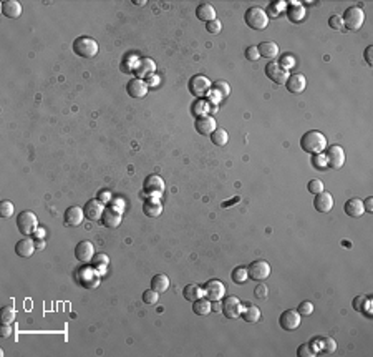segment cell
I'll return each mask as SVG.
<instances>
[{"label":"cell","mask_w":373,"mask_h":357,"mask_svg":"<svg viewBox=\"0 0 373 357\" xmlns=\"http://www.w3.org/2000/svg\"><path fill=\"white\" fill-rule=\"evenodd\" d=\"M300 148L305 153H310V155H320V153H323V150L327 148V138L320 131L310 130V131H307L302 135Z\"/></svg>","instance_id":"1"},{"label":"cell","mask_w":373,"mask_h":357,"mask_svg":"<svg viewBox=\"0 0 373 357\" xmlns=\"http://www.w3.org/2000/svg\"><path fill=\"white\" fill-rule=\"evenodd\" d=\"M342 22H343V28H347V30H350V32H357V30H360L363 22H365V12L358 5L348 7L347 10L343 12Z\"/></svg>","instance_id":"2"},{"label":"cell","mask_w":373,"mask_h":357,"mask_svg":"<svg viewBox=\"0 0 373 357\" xmlns=\"http://www.w3.org/2000/svg\"><path fill=\"white\" fill-rule=\"evenodd\" d=\"M244 20L252 30H264L269 25V15L262 7H249L244 13Z\"/></svg>","instance_id":"3"},{"label":"cell","mask_w":373,"mask_h":357,"mask_svg":"<svg viewBox=\"0 0 373 357\" xmlns=\"http://www.w3.org/2000/svg\"><path fill=\"white\" fill-rule=\"evenodd\" d=\"M73 52L82 58H94L98 53V43L92 37H78L73 42Z\"/></svg>","instance_id":"4"},{"label":"cell","mask_w":373,"mask_h":357,"mask_svg":"<svg viewBox=\"0 0 373 357\" xmlns=\"http://www.w3.org/2000/svg\"><path fill=\"white\" fill-rule=\"evenodd\" d=\"M78 282L82 284L85 289H94V287L99 286V279H101V274L94 269L93 266H83L82 269H78L77 274Z\"/></svg>","instance_id":"5"},{"label":"cell","mask_w":373,"mask_h":357,"mask_svg":"<svg viewBox=\"0 0 373 357\" xmlns=\"http://www.w3.org/2000/svg\"><path fill=\"white\" fill-rule=\"evenodd\" d=\"M37 225H38V220H37V216H35L32 211H22V213H18V216H17V228H18V231L22 233L23 236L33 235L35 230H37Z\"/></svg>","instance_id":"6"},{"label":"cell","mask_w":373,"mask_h":357,"mask_svg":"<svg viewBox=\"0 0 373 357\" xmlns=\"http://www.w3.org/2000/svg\"><path fill=\"white\" fill-rule=\"evenodd\" d=\"M143 190L149 198H161L164 190H166V185H164V180L158 175H149L143 183Z\"/></svg>","instance_id":"7"},{"label":"cell","mask_w":373,"mask_h":357,"mask_svg":"<svg viewBox=\"0 0 373 357\" xmlns=\"http://www.w3.org/2000/svg\"><path fill=\"white\" fill-rule=\"evenodd\" d=\"M221 311H222V314L227 317V319H237V317H241L242 302H241V299H239V297H236V296L222 297Z\"/></svg>","instance_id":"8"},{"label":"cell","mask_w":373,"mask_h":357,"mask_svg":"<svg viewBox=\"0 0 373 357\" xmlns=\"http://www.w3.org/2000/svg\"><path fill=\"white\" fill-rule=\"evenodd\" d=\"M247 274L251 279L261 282L271 276V266H269V262L264 261V259L252 261L251 264L247 266Z\"/></svg>","instance_id":"9"},{"label":"cell","mask_w":373,"mask_h":357,"mask_svg":"<svg viewBox=\"0 0 373 357\" xmlns=\"http://www.w3.org/2000/svg\"><path fill=\"white\" fill-rule=\"evenodd\" d=\"M266 75L267 78H271L276 85H285V82L288 78V70H285L279 62H271V63H267V67H266Z\"/></svg>","instance_id":"10"},{"label":"cell","mask_w":373,"mask_h":357,"mask_svg":"<svg viewBox=\"0 0 373 357\" xmlns=\"http://www.w3.org/2000/svg\"><path fill=\"white\" fill-rule=\"evenodd\" d=\"M204 296H206L211 302L222 301V297L226 296V286H224L219 279H211L206 286H204Z\"/></svg>","instance_id":"11"},{"label":"cell","mask_w":373,"mask_h":357,"mask_svg":"<svg viewBox=\"0 0 373 357\" xmlns=\"http://www.w3.org/2000/svg\"><path fill=\"white\" fill-rule=\"evenodd\" d=\"M212 88V85H211V82L207 80L206 77H202V75H196V77H192L191 78V82H189V90H191V93L196 98H202V97H206L207 93H209V90Z\"/></svg>","instance_id":"12"},{"label":"cell","mask_w":373,"mask_h":357,"mask_svg":"<svg viewBox=\"0 0 373 357\" xmlns=\"http://www.w3.org/2000/svg\"><path fill=\"white\" fill-rule=\"evenodd\" d=\"M327 165L335 168V170H340V168L345 165V151L340 145H332L328 146L327 155H325Z\"/></svg>","instance_id":"13"},{"label":"cell","mask_w":373,"mask_h":357,"mask_svg":"<svg viewBox=\"0 0 373 357\" xmlns=\"http://www.w3.org/2000/svg\"><path fill=\"white\" fill-rule=\"evenodd\" d=\"M133 70L136 73V78L144 80V78H149L154 75V72H156V63H154L151 58H138Z\"/></svg>","instance_id":"14"},{"label":"cell","mask_w":373,"mask_h":357,"mask_svg":"<svg viewBox=\"0 0 373 357\" xmlns=\"http://www.w3.org/2000/svg\"><path fill=\"white\" fill-rule=\"evenodd\" d=\"M279 324L283 331H295L298 326H300V314L297 312V309H287L283 311L280 317H279Z\"/></svg>","instance_id":"15"},{"label":"cell","mask_w":373,"mask_h":357,"mask_svg":"<svg viewBox=\"0 0 373 357\" xmlns=\"http://www.w3.org/2000/svg\"><path fill=\"white\" fill-rule=\"evenodd\" d=\"M83 213L88 221H98V220H101V216L104 213V206L99 200H90L87 201V205L83 206Z\"/></svg>","instance_id":"16"},{"label":"cell","mask_w":373,"mask_h":357,"mask_svg":"<svg viewBox=\"0 0 373 357\" xmlns=\"http://www.w3.org/2000/svg\"><path fill=\"white\" fill-rule=\"evenodd\" d=\"M63 220H65V225H67V226L77 228V226L82 225L83 220H87V218H85L83 208H80V206H70L68 210L65 211Z\"/></svg>","instance_id":"17"},{"label":"cell","mask_w":373,"mask_h":357,"mask_svg":"<svg viewBox=\"0 0 373 357\" xmlns=\"http://www.w3.org/2000/svg\"><path fill=\"white\" fill-rule=\"evenodd\" d=\"M93 256H94V246L92 241H80L77 247H75V257L80 262L92 261Z\"/></svg>","instance_id":"18"},{"label":"cell","mask_w":373,"mask_h":357,"mask_svg":"<svg viewBox=\"0 0 373 357\" xmlns=\"http://www.w3.org/2000/svg\"><path fill=\"white\" fill-rule=\"evenodd\" d=\"M148 83L141 80V78H133V80L128 82L126 92L131 98H144L148 93Z\"/></svg>","instance_id":"19"},{"label":"cell","mask_w":373,"mask_h":357,"mask_svg":"<svg viewBox=\"0 0 373 357\" xmlns=\"http://www.w3.org/2000/svg\"><path fill=\"white\" fill-rule=\"evenodd\" d=\"M285 87L290 93H302L307 87V78L303 77L302 73H292V75H288L287 78Z\"/></svg>","instance_id":"20"},{"label":"cell","mask_w":373,"mask_h":357,"mask_svg":"<svg viewBox=\"0 0 373 357\" xmlns=\"http://www.w3.org/2000/svg\"><path fill=\"white\" fill-rule=\"evenodd\" d=\"M313 208L318 213H328L333 208V196L325 191L318 193V195H315V200H313Z\"/></svg>","instance_id":"21"},{"label":"cell","mask_w":373,"mask_h":357,"mask_svg":"<svg viewBox=\"0 0 373 357\" xmlns=\"http://www.w3.org/2000/svg\"><path fill=\"white\" fill-rule=\"evenodd\" d=\"M343 211H345L347 216L353 218V220H358V218L363 216V201L358 200V198H352V200H348L345 205H343Z\"/></svg>","instance_id":"22"},{"label":"cell","mask_w":373,"mask_h":357,"mask_svg":"<svg viewBox=\"0 0 373 357\" xmlns=\"http://www.w3.org/2000/svg\"><path fill=\"white\" fill-rule=\"evenodd\" d=\"M35 247L37 246H35V242L32 239L23 238V239L17 241V244H15V254L18 257H22V259H28V257L33 254Z\"/></svg>","instance_id":"23"},{"label":"cell","mask_w":373,"mask_h":357,"mask_svg":"<svg viewBox=\"0 0 373 357\" xmlns=\"http://www.w3.org/2000/svg\"><path fill=\"white\" fill-rule=\"evenodd\" d=\"M196 131L201 133V135H212V131L216 130L217 125H216V120H214L212 117H199L196 120Z\"/></svg>","instance_id":"24"},{"label":"cell","mask_w":373,"mask_h":357,"mask_svg":"<svg viewBox=\"0 0 373 357\" xmlns=\"http://www.w3.org/2000/svg\"><path fill=\"white\" fill-rule=\"evenodd\" d=\"M312 344L315 346L317 354H332L337 349V342L330 337H315Z\"/></svg>","instance_id":"25"},{"label":"cell","mask_w":373,"mask_h":357,"mask_svg":"<svg viewBox=\"0 0 373 357\" xmlns=\"http://www.w3.org/2000/svg\"><path fill=\"white\" fill-rule=\"evenodd\" d=\"M0 8H2L3 15L7 18H12V20L22 15V5H20L17 0H5V2H2Z\"/></svg>","instance_id":"26"},{"label":"cell","mask_w":373,"mask_h":357,"mask_svg":"<svg viewBox=\"0 0 373 357\" xmlns=\"http://www.w3.org/2000/svg\"><path fill=\"white\" fill-rule=\"evenodd\" d=\"M143 213L148 218H158V216H161L163 205H161V201H159V198H149V200L144 201Z\"/></svg>","instance_id":"27"},{"label":"cell","mask_w":373,"mask_h":357,"mask_svg":"<svg viewBox=\"0 0 373 357\" xmlns=\"http://www.w3.org/2000/svg\"><path fill=\"white\" fill-rule=\"evenodd\" d=\"M101 223H103V226H106V228H118L119 223H121V213L113 210L111 206L104 208V213L101 216Z\"/></svg>","instance_id":"28"},{"label":"cell","mask_w":373,"mask_h":357,"mask_svg":"<svg viewBox=\"0 0 373 357\" xmlns=\"http://www.w3.org/2000/svg\"><path fill=\"white\" fill-rule=\"evenodd\" d=\"M196 17L199 20L202 22H211V20H216V8H214L211 3L204 2V3H199L196 7Z\"/></svg>","instance_id":"29"},{"label":"cell","mask_w":373,"mask_h":357,"mask_svg":"<svg viewBox=\"0 0 373 357\" xmlns=\"http://www.w3.org/2000/svg\"><path fill=\"white\" fill-rule=\"evenodd\" d=\"M287 17H288V20H290V22H295V23L302 22L303 17H305V7H303L300 2L288 3V7H287Z\"/></svg>","instance_id":"30"},{"label":"cell","mask_w":373,"mask_h":357,"mask_svg":"<svg viewBox=\"0 0 373 357\" xmlns=\"http://www.w3.org/2000/svg\"><path fill=\"white\" fill-rule=\"evenodd\" d=\"M241 317L249 324H256V322L261 321V309L257 306L247 304L244 309L241 311Z\"/></svg>","instance_id":"31"},{"label":"cell","mask_w":373,"mask_h":357,"mask_svg":"<svg viewBox=\"0 0 373 357\" xmlns=\"http://www.w3.org/2000/svg\"><path fill=\"white\" fill-rule=\"evenodd\" d=\"M257 50H259V55L264 58H269V60H272V58H276L279 55V47L276 42H262L261 45L257 47Z\"/></svg>","instance_id":"32"},{"label":"cell","mask_w":373,"mask_h":357,"mask_svg":"<svg viewBox=\"0 0 373 357\" xmlns=\"http://www.w3.org/2000/svg\"><path fill=\"white\" fill-rule=\"evenodd\" d=\"M211 309H212V304H211V301L207 299H204V297H199V299H196L192 302V312L196 316H207V314H211Z\"/></svg>","instance_id":"33"},{"label":"cell","mask_w":373,"mask_h":357,"mask_svg":"<svg viewBox=\"0 0 373 357\" xmlns=\"http://www.w3.org/2000/svg\"><path fill=\"white\" fill-rule=\"evenodd\" d=\"M169 287V277L166 274H163V272H159V274H154L153 279H151V289H154L156 292H166Z\"/></svg>","instance_id":"34"},{"label":"cell","mask_w":373,"mask_h":357,"mask_svg":"<svg viewBox=\"0 0 373 357\" xmlns=\"http://www.w3.org/2000/svg\"><path fill=\"white\" fill-rule=\"evenodd\" d=\"M183 296H184V299H186V301L194 302L196 299H199V297L204 296V289H202V287H199L197 284H187V286H184Z\"/></svg>","instance_id":"35"},{"label":"cell","mask_w":373,"mask_h":357,"mask_svg":"<svg viewBox=\"0 0 373 357\" xmlns=\"http://www.w3.org/2000/svg\"><path fill=\"white\" fill-rule=\"evenodd\" d=\"M92 262H93V267L99 272V274H101V276L106 274L108 264H109V257L106 254H101V252H99V254H94Z\"/></svg>","instance_id":"36"},{"label":"cell","mask_w":373,"mask_h":357,"mask_svg":"<svg viewBox=\"0 0 373 357\" xmlns=\"http://www.w3.org/2000/svg\"><path fill=\"white\" fill-rule=\"evenodd\" d=\"M211 141L217 146H226L229 141V133L224 128H216L211 135Z\"/></svg>","instance_id":"37"},{"label":"cell","mask_w":373,"mask_h":357,"mask_svg":"<svg viewBox=\"0 0 373 357\" xmlns=\"http://www.w3.org/2000/svg\"><path fill=\"white\" fill-rule=\"evenodd\" d=\"M352 306L357 312H367V314L370 316V299H367L365 296H357L355 299H353Z\"/></svg>","instance_id":"38"},{"label":"cell","mask_w":373,"mask_h":357,"mask_svg":"<svg viewBox=\"0 0 373 357\" xmlns=\"http://www.w3.org/2000/svg\"><path fill=\"white\" fill-rule=\"evenodd\" d=\"M212 90H214V93H216V95L222 100V98H227V97H229V93H231V87H229L227 82L219 80V82H214Z\"/></svg>","instance_id":"39"},{"label":"cell","mask_w":373,"mask_h":357,"mask_svg":"<svg viewBox=\"0 0 373 357\" xmlns=\"http://www.w3.org/2000/svg\"><path fill=\"white\" fill-rule=\"evenodd\" d=\"M297 356L298 357H315L317 356V349L312 342H305V344H300L297 349Z\"/></svg>","instance_id":"40"},{"label":"cell","mask_w":373,"mask_h":357,"mask_svg":"<svg viewBox=\"0 0 373 357\" xmlns=\"http://www.w3.org/2000/svg\"><path fill=\"white\" fill-rule=\"evenodd\" d=\"M231 277H232V281L236 282V284H244V282L247 281V277H249V274H247V267L237 266L236 269H234V271L231 272Z\"/></svg>","instance_id":"41"},{"label":"cell","mask_w":373,"mask_h":357,"mask_svg":"<svg viewBox=\"0 0 373 357\" xmlns=\"http://www.w3.org/2000/svg\"><path fill=\"white\" fill-rule=\"evenodd\" d=\"M15 309L12 306H5L2 307V311H0V321H2V324H12L15 321Z\"/></svg>","instance_id":"42"},{"label":"cell","mask_w":373,"mask_h":357,"mask_svg":"<svg viewBox=\"0 0 373 357\" xmlns=\"http://www.w3.org/2000/svg\"><path fill=\"white\" fill-rule=\"evenodd\" d=\"M158 299H159V292H156L154 289H151V287H149L148 291L143 292V302H144V304H148V306L156 304Z\"/></svg>","instance_id":"43"},{"label":"cell","mask_w":373,"mask_h":357,"mask_svg":"<svg viewBox=\"0 0 373 357\" xmlns=\"http://www.w3.org/2000/svg\"><path fill=\"white\" fill-rule=\"evenodd\" d=\"M13 205L12 201H2L0 203V216L3 218V220H8V218H12L13 215Z\"/></svg>","instance_id":"44"},{"label":"cell","mask_w":373,"mask_h":357,"mask_svg":"<svg viewBox=\"0 0 373 357\" xmlns=\"http://www.w3.org/2000/svg\"><path fill=\"white\" fill-rule=\"evenodd\" d=\"M307 190H308V193H312V195H318V193H322L323 191L322 180H310L307 183Z\"/></svg>","instance_id":"45"},{"label":"cell","mask_w":373,"mask_h":357,"mask_svg":"<svg viewBox=\"0 0 373 357\" xmlns=\"http://www.w3.org/2000/svg\"><path fill=\"white\" fill-rule=\"evenodd\" d=\"M206 30L209 32V33H212V35H217V33H221V30H222V23H221V20H211V22H207L206 23Z\"/></svg>","instance_id":"46"},{"label":"cell","mask_w":373,"mask_h":357,"mask_svg":"<svg viewBox=\"0 0 373 357\" xmlns=\"http://www.w3.org/2000/svg\"><path fill=\"white\" fill-rule=\"evenodd\" d=\"M297 312L300 316H310L312 312H313V304H312V302H308V301H303V302H300V304H298Z\"/></svg>","instance_id":"47"},{"label":"cell","mask_w":373,"mask_h":357,"mask_svg":"<svg viewBox=\"0 0 373 357\" xmlns=\"http://www.w3.org/2000/svg\"><path fill=\"white\" fill-rule=\"evenodd\" d=\"M312 165H313V168L315 170H323V168L327 166V160H325V156L322 155H312Z\"/></svg>","instance_id":"48"},{"label":"cell","mask_w":373,"mask_h":357,"mask_svg":"<svg viewBox=\"0 0 373 357\" xmlns=\"http://www.w3.org/2000/svg\"><path fill=\"white\" fill-rule=\"evenodd\" d=\"M267 296H269V289H267V286L266 284H257L256 286V289H254V297L256 299H267Z\"/></svg>","instance_id":"49"},{"label":"cell","mask_w":373,"mask_h":357,"mask_svg":"<svg viewBox=\"0 0 373 357\" xmlns=\"http://www.w3.org/2000/svg\"><path fill=\"white\" fill-rule=\"evenodd\" d=\"M244 55H246V58H247L249 62H257L259 58H261V55H259L257 47H254V45L247 47V48H246V52H244Z\"/></svg>","instance_id":"50"},{"label":"cell","mask_w":373,"mask_h":357,"mask_svg":"<svg viewBox=\"0 0 373 357\" xmlns=\"http://www.w3.org/2000/svg\"><path fill=\"white\" fill-rule=\"evenodd\" d=\"M328 25H330L333 30H343V22H342V17L338 15H332L328 18Z\"/></svg>","instance_id":"51"},{"label":"cell","mask_w":373,"mask_h":357,"mask_svg":"<svg viewBox=\"0 0 373 357\" xmlns=\"http://www.w3.org/2000/svg\"><path fill=\"white\" fill-rule=\"evenodd\" d=\"M10 334H12V327H10V324H2V327H0V336H2V339H8Z\"/></svg>","instance_id":"52"},{"label":"cell","mask_w":373,"mask_h":357,"mask_svg":"<svg viewBox=\"0 0 373 357\" xmlns=\"http://www.w3.org/2000/svg\"><path fill=\"white\" fill-rule=\"evenodd\" d=\"M98 200L103 203V205H106V203L111 200V193H109L108 190H103V191H99V196H98Z\"/></svg>","instance_id":"53"},{"label":"cell","mask_w":373,"mask_h":357,"mask_svg":"<svg viewBox=\"0 0 373 357\" xmlns=\"http://www.w3.org/2000/svg\"><path fill=\"white\" fill-rule=\"evenodd\" d=\"M363 210L367 213H373V198L368 196L365 201H363Z\"/></svg>","instance_id":"54"},{"label":"cell","mask_w":373,"mask_h":357,"mask_svg":"<svg viewBox=\"0 0 373 357\" xmlns=\"http://www.w3.org/2000/svg\"><path fill=\"white\" fill-rule=\"evenodd\" d=\"M293 63H295V62H293V58L292 57H283V60L280 62V65L283 67V68H285V70H288V68H290L292 65H293Z\"/></svg>","instance_id":"55"},{"label":"cell","mask_w":373,"mask_h":357,"mask_svg":"<svg viewBox=\"0 0 373 357\" xmlns=\"http://www.w3.org/2000/svg\"><path fill=\"white\" fill-rule=\"evenodd\" d=\"M372 50H373V47L370 45V47H367L365 48V53H363V55H365V60H367V63H368V65H373V58H372Z\"/></svg>","instance_id":"56"},{"label":"cell","mask_w":373,"mask_h":357,"mask_svg":"<svg viewBox=\"0 0 373 357\" xmlns=\"http://www.w3.org/2000/svg\"><path fill=\"white\" fill-rule=\"evenodd\" d=\"M33 235H35V238H38V239H43V236H45V230H43V228H37Z\"/></svg>","instance_id":"57"},{"label":"cell","mask_w":373,"mask_h":357,"mask_svg":"<svg viewBox=\"0 0 373 357\" xmlns=\"http://www.w3.org/2000/svg\"><path fill=\"white\" fill-rule=\"evenodd\" d=\"M156 83H158V77H149L148 78V87H151V85H156Z\"/></svg>","instance_id":"58"},{"label":"cell","mask_w":373,"mask_h":357,"mask_svg":"<svg viewBox=\"0 0 373 357\" xmlns=\"http://www.w3.org/2000/svg\"><path fill=\"white\" fill-rule=\"evenodd\" d=\"M35 246H37L38 249H43V247H45V242H43V239H42V241H37V242H35Z\"/></svg>","instance_id":"59"},{"label":"cell","mask_w":373,"mask_h":357,"mask_svg":"<svg viewBox=\"0 0 373 357\" xmlns=\"http://www.w3.org/2000/svg\"><path fill=\"white\" fill-rule=\"evenodd\" d=\"M134 3H136V5H144V3H146V2H144V0H136V2H134Z\"/></svg>","instance_id":"60"}]
</instances>
